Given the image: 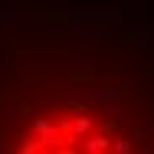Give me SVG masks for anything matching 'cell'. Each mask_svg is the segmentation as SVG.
<instances>
[{
  "instance_id": "obj_1",
  "label": "cell",
  "mask_w": 154,
  "mask_h": 154,
  "mask_svg": "<svg viewBox=\"0 0 154 154\" xmlns=\"http://www.w3.org/2000/svg\"><path fill=\"white\" fill-rule=\"evenodd\" d=\"M154 151V75L98 36L0 26V154Z\"/></svg>"
}]
</instances>
